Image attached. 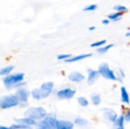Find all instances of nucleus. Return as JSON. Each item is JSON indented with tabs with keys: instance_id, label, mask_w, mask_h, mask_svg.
Segmentation results:
<instances>
[{
	"instance_id": "nucleus-1",
	"label": "nucleus",
	"mask_w": 130,
	"mask_h": 129,
	"mask_svg": "<svg viewBox=\"0 0 130 129\" xmlns=\"http://www.w3.org/2000/svg\"><path fill=\"white\" fill-rule=\"evenodd\" d=\"M53 86H54V84L50 81L43 83L40 88L34 89L32 91L31 94H32L33 97L37 100L43 99V98H46L52 93Z\"/></svg>"
},
{
	"instance_id": "nucleus-2",
	"label": "nucleus",
	"mask_w": 130,
	"mask_h": 129,
	"mask_svg": "<svg viewBox=\"0 0 130 129\" xmlns=\"http://www.w3.org/2000/svg\"><path fill=\"white\" fill-rule=\"evenodd\" d=\"M24 78V73H18L16 75H8L5 78H4L3 83L8 89H11L24 84V83L22 82Z\"/></svg>"
},
{
	"instance_id": "nucleus-3",
	"label": "nucleus",
	"mask_w": 130,
	"mask_h": 129,
	"mask_svg": "<svg viewBox=\"0 0 130 129\" xmlns=\"http://www.w3.org/2000/svg\"><path fill=\"white\" fill-rule=\"evenodd\" d=\"M24 115L26 117L34 120H39L43 119L46 116V112L42 107H30L25 112Z\"/></svg>"
},
{
	"instance_id": "nucleus-4",
	"label": "nucleus",
	"mask_w": 130,
	"mask_h": 129,
	"mask_svg": "<svg viewBox=\"0 0 130 129\" xmlns=\"http://www.w3.org/2000/svg\"><path fill=\"white\" fill-rule=\"evenodd\" d=\"M18 103L19 101L15 95H8L0 98V108L3 109L16 106Z\"/></svg>"
},
{
	"instance_id": "nucleus-5",
	"label": "nucleus",
	"mask_w": 130,
	"mask_h": 129,
	"mask_svg": "<svg viewBox=\"0 0 130 129\" xmlns=\"http://www.w3.org/2000/svg\"><path fill=\"white\" fill-rule=\"evenodd\" d=\"M98 72L101 76H103L104 78L107 80H112V81L117 80V78L114 75L113 71L110 69L107 63H102L101 65H100L98 68Z\"/></svg>"
},
{
	"instance_id": "nucleus-6",
	"label": "nucleus",
	"mask_w": 130,
	"mask_h": 129,
	"mask_svg": "<svg viewBox=\"0 0 130 129\" xmlns=\"http://www.w3.org/2000/svg\"><path fill=\"white\" fill-rule=\"evenodd\" d=\"M75 94V90H72L71 88H65V89L60 90L56 94L58 97L61 99H67V100L72 98Z\"/></svg>"
},
{
	"instance_id": "nucleus-7",
	"label": "nucleus",
	"mask_w": 130,
	"mask_h": 129,
	"mask_svg": "<svg viewBox=\"0 0 130 129\" xmlns=\"http://www.w3.org/2000/svg\"><path fill=\"white\" fill-rule=\"evenodd\" d=\"M15 97L18 100V101L25 103V102L27 101V99H28V97H29V92L25 89H19L16 92Z\"/></svg>"
},
{
	"instance_id": "nucleus-8",
	"label": "nucleus",
	"mask_w": 130,
	"mask_h": 129,
	"mask_svg": "<svg viewBox=\"0 0 130 129\" xmlns=\"http://www.w3.org/2000/svg\"><path fill=\"white\" fill-rule=\"evenodd\" d=\"M74 125L69 121H61L56 120V129H73Z\"/></svg>"
},
{
	"instance_id": "nucleus-9",
	"label": "nucleus",
	"mask_w": 130,
	"mask_h": 129,
	"mask_svg": "<svg viewBox=\"0 0 130 129\" xmlns=\"http://www.w3.org/2000/svg\"><path fill=\"white\" fill-rule=\"evenodd\" d=\"M88 84L89 85H92L96 81V80L98 78L100 74H99L98 71H95V70H92V69H88Z\"/></svg>"
},
{
	"instance_id": "nucleus-10",
	"label": "nucleus",
	"mask_w": 130,
	"mask_h": 129,
	"mask_svg": "<svg viewBox=\"0 0 130 129\" xmlns=\"http://www.w3.org/2000/svg\"><path fill=\"white\" fill-rule=\"evenodd\" d=\"M104 111V116L107 120H109L112 122H114L116 121V119H117V114L116 113V112L114 110H113L111 109H106Z\"/></svg>"
},
{
	"instance_id": "nucleus-11",
	"label": "nucleus",
	"mask_w": 130,
	"mask_h": 129,
	"mask_svg": "<svg viewBox=\"0 0 130 129\" xmlns=\"http://www.w3.org/2000/svg\"><path fill=\"white\" fill-rule=\"evenodd\" d=\"M68 78L71 81H73V82H81L82 81L85 79V76L82 74L77 72V71L71 73Z\"/></svg>"
},
{
	"instance_id": "nucleus-12",
	"label": "nucleus",
	"mask_w": 130,
	"mask_h": 129,
	"mask_svg": "<svg viewBox=\"0 0 130 129\" xmlns=\"http://www.w3.org/2000/svg\"><path fill=\"white\" fill-rule=\"evenodd\" d=\"M92 54L91 53H88V54H84V55H79V56H76L74 57H69V59H66V62H78L81 60H83L85 59H87L90 56H91Z\"/></svg>"
},
{
	"instance_id": "nucleus-13",
	"label": "nucleus",
	"mask_w": 130,
	"mask_h": 129,
	"mask_svg": "<svg viewBox=\"0 0 130 129\" xmlns=\"http://www.w3.org/2000/svg\"><path fill=\"white\" fill-rule=\"evenodd\" d=\"M15 120L18 122H20L21 124H24V125H35L37 124L36 120L30 119V118H28V117H26L24 119H16Z\"/></svg>"
},
{
	"instance_id": "nucleus-14",
	"label": "nucleus",
	"mask_w": 130,
	"mask_h": 129,
	"mask_svg": "<svg viewBox=\"0 0 130 129\" xmlns=\"http://www.w3.org/2000/svg\"><path fill=\"white\" fill-rule=\"evenodd\" d=\"M121 100L123 103H129V94L127 93V90L126 89L125 87H121Z\"/></svg>"
},
{
	"instance_id": "nucleus-15",
	"label": "nucleus",
	"mask_w": 130,
	"mask_h": 129,
	"mask_svg": "<svg viewBox=\"0 0 130 129\" xmlns=\"http://www.w3.org/2000/svg\"><path fill=\"white\" fill-rule=\"evenodd\" d=\"M44 122H46L51 128L53 129L56 128V119H55L54 118L52 117H44L43 119Z\"/></svg>"
},
{
	"instance_id": "nucleus-16",
	"label": "nucleus",
	"mask_w": 130,
	"mask_h": 129,
	"mask_svg": "<svg viewBox=\"0 0 130 129\" xmlns=\"http://www.w3.org/2000/svg\"><path fill=\"white\" fill-rule=\"evenodd\" d=\"M124 12H120V11H117L115 13H112L108 15V17L109 19H111L114 21H119L120 19V17L123 14Z\"/></svg>"
},
{
	"instance_id": "nucleus-17",
	"label": "nucleus",
	"mask_w": 130,
	"mask_h": 129,
	"mask_svg": "<svg viewBox=\"0 0 130 129\" xmlns=\"http://www.w3.org/2000/svg\"><path fill=\"white\" fill-rule=\"evenodd\" d=\"M14 69V66L9 65L5 68H3L0 70V75H8Z\"/></svg>"
},
{
	"instance_id": "nucleus-18",
	"label": "nucleus",
	"mask_w": 130,
	"mask_h": 129,
	"mask_svg": "<svg viewBox=\"0 0 130 129\" xmlns=\"http://www.w3.org/2000/svg\"><path fill=\"white\" fill-rule=\"evenodd\" d=\"M36 129H53L46 122L43 120L40 122L39 123L36 124Z\"/></svg>"
},
{
	"instance_id": "nucleus-19",
	"label": "nucleus",
	"mask_w": 130,
	"mask_h": 129,
	"mask_svg": "<svg viewBox=\"0 0 130 129\" xmlns=\"http://www.w3.org/2000/svg\"><path fill=\"white\" fill-rule=\"evenodd\" d=\"M91 100H92V103L94 105L98 106L101 103V96L99 94H92Z\"/></svg>"
},
{
	"instance_id": "nucleus-20",
	"label": "nucleus",
	"mask_w": 130,
	"mask_h": 129,
	"mask_svg": "<svg viewBox=\"0 0 130 129\" xmlns=\"http://www.w3.org/2000/svg\"><path fill=\"white\" fill-rule=\"evenodd\" d=\"M113 46V44H110V45H107L106 46H104V47H101L99 49H97V52H99L100 54H104L105 52H107L110 48H112Z\"/></svg>"
},
{
	"instance_id": "nucleus-21",
	"label": "nucleus",
	"mask_w": 130,
	"mask_h": 129,
	"mask_svg": "<svg viewBox=\"0 0 130 129\" xmlns=\"http://www.w3.org/2000/svg\"><path fill=\"white\" fill-rule=\"evenodd\" d=\"M11 129H31V127L27 125L24 124H19V125H12L11 127Z\"/></svg>"
},
{
	"instance_id": "nucleus-22",
	"label": "nucleus",
	"mask_w": 130,
	"mask_h": 129,
	"mask_svg": "<svg viewBox=\"0 0 130 129\" xmlns=\"http://www.w3.org/2000/svg\"><path fill=\"white\" fill-rule=\"evenodd\" d=\"M116 125L119 126L120 128H123V123H124V116H120L118 119H116V121L114 122Z\"/></svg>"
},
{
	"instance_id": "nucleus-23",
	"label": "nucleus",
	"mask_w": 130,
	"mask_h": 129,
	"mask_svg": "<svg viewBox=\"0 0 130 129\" xmlns=\"http://www.w3.org/2000/svg\"><path fill=\"white\" fill-rule=\"evenodd\" d=\"M78 102L82 106H87L88 105V101L85 97H78Z\"/></svg>"
},
{
	"instance_id": "nucleus-24",
	"label": "nucleus",
	"mask_w": 130,
	"mask_h": 129,
	"mask_svg": "<svg viewBox=\"0 0 130 129\" xmlns=\"http://www.w3.org/2000/svg\"><path fill=\"white\" fill-rule=\"evenodd\" d=\"M114 10H116L117 11H120V12H125L127 11V8L124 5H117L113 7Z\"/></svg>"
},
{
	"instance_id": "nucleus-25",
	"label": "nucleus",
	"mask_w": 130,
	"mask_h": 129,
	"mask_svg": "<svg viewBox=\"0 0 130 129\" xmlns=\"http://www.w3.org/2000/svg\"><path fill=\"white\" fill-rule=\"evenodd\" d=\"M75 123L77 124V125H87L88 122H87V120H85L84 119L78 118V119H75Z\"/></svg>"
},
{
	"instance_id": "nucleus-26",
	"label": "nucleus",
	"mask_w": 130,
	"mask_h": 129,
	"mask_svg": "<svg viewBox=\"0 0 130 129\" xmlns=\"http://www.w3.org/2000/svg\"><path fill=\"white\" fill-rule=\"evenodd\" d=\"M98 8L97 5H90L88 6H86L83 8V11H94Z\"/></svg>"
},
{
	"instance_id": "nucleus-27",
	"label": "nucleus",
	"mask_w": 130,
	"mask_h": 129,
	"mask_svg": "<svg viewBox=\"0 0 130 129\" xmlns=\"http://www.w3.org/2000/svg\"><path fill=\"white\" fill-rule=\"evenodd\" d=\"M106 42H107V41H106L105 40H101V41H98V42H95V43H91V47H99V46H101L105 44Z\"/></svg>"
},
{
	"instance_id": "nucleus-28",
	"label": "nucleus",
	"mask_w": 130,
	"mask_h": 129,
	"mask_svg": "<svg viewBox=\"0 0 130 129\" xmlns=\"http://www.w3.org/2000/svg\"><path fill=\"white\" fill-rule=\"evenodd\" d=\"M72 55L70 54H62V55H59L57 56V59L59 60H66L67 59H69V57H71Z\"/></svg>"
},
{
	"instance_id": "nucleus-29",
	"label": "nucleus",
	"mask_w": 130,
	"mask_h": 129,
	"mask_svg": "<svg viewBox=\"0 0 130 129\" xmlns=\"http://www.w3.org/2000/svg\"><path fill=\"white\" fill-rule=\"evenodd\" d=\"M124 119L127 121V122H129L130 121V113H127L125 116H124Z\"/></svg>"
},
{
	"instance_id": "nucleus-30",
	"label": "nucleus",
	"mask_w": 130,
	"mask_h": 129,
	"mask_svg": "<svg viewBox=\"0 0 130 129\" xmlns=\"http://www.w3.org/2000/svg\"><path fill=\"white\" fill-rule=\"evenodd\" d=\"M109 23H110V21H109L108 19H104V20L102 21V24H104V25H107V24H108Z\"/></svg>"
},
{
	"instance_id": "nucleus-31",
	"label": "nucleus",
	"mask_w": 130,
	"mask_h": 129,
	"mask_svg": "<svg viewBox=\"0 0 130 129\" xmlns=\"http://www.w3.org/2000/svg\"><path fill=\"white\" fill-rule=\"evenodd\" d=\"M88 30H89L90 31L94 30H95V27H94V26H91V27H90L88 28Z\"/></svg>"
},
{
	"instance_id": "nucleus-32",
	"label": "nucleus",
	"mask_w": 130,
	"mask_h": 129,
	"mask_svg": "<svg viewBox=\"0 0 130 129\" xmlns=\"http://www.w3.org/2000/svg\"><path fill=\"white\" fill-rule=\"evenodd\" d=\"M0 129H11L10 128L8 127H5V126H0Z\"/></svg>"
},
{
	"instance_id": "nucleus-33",
	"label": "nucleus",
	"mask_w": 130,
	"mask_h": 129,
	"mask_svg": "<svg viewBox=\"0 0 130 129\" xmlns=\"http://www.w3.org/2000/svg\"><path fill=\"white\" fill-rule=\"evenodd\" d=\"M120 73H121V75H122L123 77H124V76H125V75H124V73H123V70H122V69H120Z\"/></svg>"
},
{
	"instance_id": "nucleus-34",
	"label": "nucleus",
	"mask_w": 130,
	"mask_h": 129,
	"mask_svg": "<svg viewBox=\"0 0 130 129\" xmlns=\"http://www.w3.org/2000/svg\"><path fill=\"white\" fill-rule=\"evenodd\" d=\"M129 36H130V31H128V32L126 33V37H129Z\"/></svg>"
},
{
	"instance_id": "nucleus-35",
	"label": "nucleus",
	"mask_w": 130,
	"mask_h": 129,
	"mask_svg": "<svg viewBox=\"0 0 130 129\" xmlns=\"http://www.w3.org/2000/svg\"><path fill=\"white\" fill-rule=\"evenodd\" d=\"M117 129H124V128H120V127H119Z\"/></svg>"
},
{
	"instance_id": "nucleus-36",
	"label": "nucleus",
	"mask_w": 130,
	"mask_h": 129,
	"mask_svg": "<svg viewBox=\"0 0 130 129\" xmlns=\"http://www.w3.org/2000/svg\"><path fill=\"white\" fill-rule=\"evenodd\" d=\"M55 129H56V128H55Z\"/></svg>"
}]
</instances>
